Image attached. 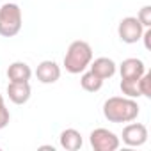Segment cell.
I'll list each match as a JSON object with an SVG mask.
<instances>
[{
  "mask_svg": "<svg viewBox=\"0 0 151 151\" xmlns=\"http://www.w3.org/2000/svg\"><path fill=\"white\" fill-rule=\"evenodd\" d=\"M147 137H149L147 126L142 124V123H133V121H130L123 128V133H121L123 142L126 146H130V147H139V146L146 144L147 142Z\"/></svg>",
  "mask_w": 151,
  "mask_h": 151,
  "instance_id": "6",
  "label": "cell"
},
{
  "mask_svg": "<svg viewBox=\"0 0 151 151\" xmlns=\"http://www.w3.org/2000/svg\"><path fill=\"white\" fill-rule=\"evenodd\" d=\"M93 60V48L87 41L77 39L68 46V52L64 55V68L71 75L84 73Z\"/></svg>",
  "mask_w": 151,
  "mask_h": 151,
  "instance_id": "2",
  "label": "cell"
},
{
  "mask_svg": "<svg viewBox=\"0 0 151 151\" xmlns=\"http://www.w3.org/2000/svg\"><path fill=\"white\" fill-rule=\"evenodd\" d=\"M23 25V14L18 4L7 2L0 7V36L14 37Z\"/></svg>",
  "mask_w": 151,
  "mask_h": 151,
  "instance_id": "3",
  "label": "cell"
},
{
  "mask_svg": "<svg viewBox=\"0 0 151 151\" xmlns=\"http://www.w3.org/2000/svg\"><path fill=\"white\" fill-rule=\"evenodd\" d=\"M59 144L62 149L66 151H78L82 146H84V139H82V133L75 128H66L60 132L59 135Z\"/></svg>",
  "mask_w": 151,
  "mask_h": 151,
  "instance_id": "11",
  "label": "cell"
},
{
  "mask_svg": "<svg viewBox=\"0 0 151 151\" xmlns=\"http://www.w3.org/2000/svg\"><path fill=\"white\" fill-rule=\"evenodd\" d=\"M119 73H121V78H133L139 80L142 75L146 73V66L140 59L137 57H128L119 64Z\"/></svg>",
  "mask_w": 151,
  "mask_h": 151,
  "instance_id": "8",
  "label": "cell"
},
{
  "mask_svg": "<svg viewBox=\"0 0 151 151\" xmlns=\"http://www.w3.org/2000/svg\"><path fill=\"white\" fill-rule=\"evenodd\" d=\"M2 105H6V101H4V96L0 94V107H2Z\"/></svg>",
  "mask_w": 151,
  "mask_h": 151,
  "instance_id": "19",
  "label": "cell"
},
{
  "mask_svg": "<svg viewBox=\"0 0 151 151\" xmlns=\"http://www.w3.org/2000/svg\"><path fill=\"white\" fill-rule=\"evenodd\" d=\"M121 93L123 96H128V98H140V91H139V80H133V78H121Z\"/></svg>",
  "mask_w": 151,
  "mask_h": 151,
  "instance_id": "14",
  "label": "cell"
},
{
  "mask_svg": "<svg viewBox=\"0 0 151 151\" xmlns=\"http://www.w3.org/2000/svg\"><path fill=\"white\" fill-rule=\"evenodd\" d=\"M142 32H144V27L137 20V16H126L117 25V36L126 45H133V43L140 41Z\"/></svg>",
  "mask_w": 151,
  "mask_h": 151,
  "instance_id": "5",
  "label": "cell"
},
{
  "mask_svg": "<svg viewBox=\"0 0 151 151\" xmlns=\"http://www.w3.org/2000/svg\"><path fill=\"white\" fill-rule=\"evenodd\" d=\"M11 121V114H9V109L6 105L0 107V130H4Z\"/></svg>",
  "mask_w": 151,
  "mask_h": 151,
  "instance_id": "17",
  "label": "cell"
},
{
  "mask_svg": "<svg viewBox=\"0 0 151 151\" xmlns=\"http://www.w3.org/2000/svg\"><path fill=\"white\" fill-rule=\"evenodd\" d=\"M80 86L84 91L87 93H98L101 87H103V80L100 77H96V75L89 69L87 73H82V77H80Z\"/></svg>",
  "mask_w": 151,
  "mask_h": 151,
  "instance_id": "13",
  "label": "cell"
},
{
  "mask_svg": "<svg viewBox=\"0 0 151 151\" xmlns=\"http://www.w3.org/2000/svg\"><path fill=\"white\" fill-rule=\"evenodd\" d=\"M32 89L29 82H9L7 84V96L14 105H25L30 100Z\"/></svg>",
  "mask_w": 151,
  "mask_h": 151,
  "instance_id": "9",
  "label": "cell"
},
{
  "mask_svg": "<svg viewBox=\"0 0 151 151\" xmlns=\"http://www.w3.org/2000/svg\"><path fill=\"white\" fill-rule=\"evenodd\" d=\"M149 37H151V27H149V29H144V32H142V37H140V39H144V46H146V50H151Z\"/></svg>",
  "mask_w": 151,
  "mask_h": 151,
  "instance_id": "18",
  "label": "cell"
},
{
  "mask_svg": "<svg viewBox=\"0 0 151 151\" xmlns=\"http://www.w3.org/2000/svg\"><path fill=\"white\" fill-rule=\"evenodd\" d=\"M139 91H140V96L151 98V73L146 71L139 78Z\"/></svg>",
  "mask_w": 151,
  "mask_h": 151,
  "instance_id": "15",
  "label": "cell"
},
{
  "mask_svg": "<svg viewBox=\"0 0 151 151\" xmlns=\"http://www.w3.org/2000/svg\"><path fill=\"white\" fill-rule=\"evenodd\" d=\"M32 77V69L23 60H14L7 68V78L9 82H29Z\"/></svg>",
  "mask_w": 151,
  "mask_h": 151,
  "instance_id": "12",
  "label": "cell"
},
{
  "mask_svg": "<svg viewBox=\"0 0 151 151\" xmlns=\"http://www.w3.org/2000/svg\"><path fill=\"white\" fill-rule=\"evenodd\" d=\"M137 20L142 23L144 29H149V27H151V6L140 7V11L137 13Z\"/></svg>",
  "mask_w": 151,
  "mask_h": 151,
  "instance_id": "16",
  "label": "cell"
},
{
  "mask_svg": "<svg viewBox=\"0 0 151 151\" xmlns=\"http://www.w3.org/2000/svg\"><path fill=\"white\" fill-rule=\"evenodd\" d=\"M89 68H91V71L96 75V77H100L101 80L112 78L114 75H116V71H117V64L110 57H98V59L91 60Z\"/></svg>",
  "mask_w": 151,
  "mask_h": 151,
  "instance_id": "10",
  "label": "cell"
},
{
  "mask_svg": "<svg viewBox=\"0 0 151 151\" xmlns=\"http://www.w3.org/2000/svg\"><path fill=\"white\" fill-rule=\"evenodd\" d=\"M89 142L94 151H116L121 144V139L109 128H94L89 135Z\"/></svg>",
  "mask_w": 151,
  "mask_h": 151,
  "instance_id": "4",
  "label": "cell"
},
{
  "mask_svg": "<svg viewBox=\"0 0 151 151\" xmlns=\"http://www.w3.org/2000/svg\"><path fill=\"white\" fill-rule=\"evenodd\" d=\"M36 77L41 84H55L60 78V66L55 60H41L36 68Z\"/></svg>",
  "mask_w": 151,
  "mask_h": 151,
  "instance_id": "7",
  "label": "cell"
},
{
  "mask_svg": "<svg viewBox=\"0 0 151 151\" xmlns=\"http://www.w3.org/2000/svg\"><path fill=\"white\" fill-rule=\"evenodd\" d=\"M137 100L128 96H112L103 103V116L109 123H130L139 117Z\"/></svg>",
  "mask_w": 151,
  "mask_h": 151,
  "instance_id": "1",
  "label": "cell"
}]
</instances>
